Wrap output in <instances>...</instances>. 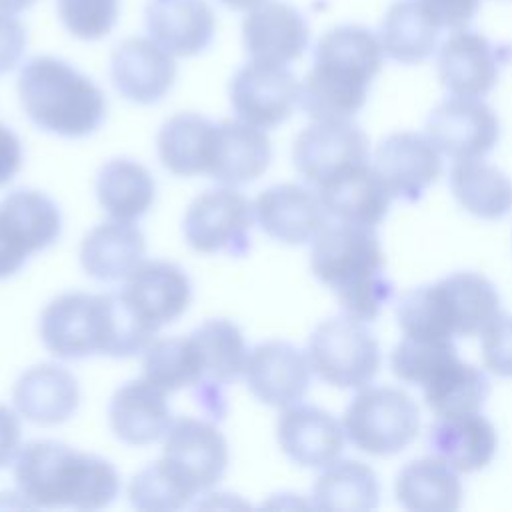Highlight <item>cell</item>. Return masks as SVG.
Masks as SVG:
<instances>
[{
  "instance_id": "4",
  "label": "cell",
  "mask_w": 512,
  "mask_h": 512,
  "mask_svg": "<svg viewBox=\"0 0 512 512\" xmlns=\"http://www.w3.org/2000/svg\"><path fill=\"white\" fill-rule=\"evenodd\" d=\"M310 268L334 292L344 314L358 320H374L390 298L384 252L374 228L328 224L312 242Z\"/></svg>"
},
{
  "instance_id": "10",
  "label": "cell",
  "mask_w": 512,
  "mask_h": 512,
  "mask_svg": "<svg viewBox=\"0 0 512 512\" xmlns=\"http://www.w3.org/2000/svg\"><path fill=\"white\" fill-rule=\"evenodd\" d=\"M62 216L52 198L38 190H12L0 200V280L14 276L30 254L52 246Z\"/></svg>"
},
{
  "instance_id": "48",
  "label": "cell",
  "mask_w": 512,
  "mask_h": 512,
  "mask_svg": "<svg viewBox=\"0 0 512 512\" xmlns=\"http://www.w3.org/2000/svg\"><path fill=\"white\" fill-rule=\"evenodd\" d=\"M216 2L234 12H248V10L264 4L266 0H216Z\"/></svg>"
},
{
  "instance_id": "25",
  "label": "cell",
  "mask_w": 512,
  "mask_h": 512,
  "mask_svg": "<svg viewBox=\"0 0 512 512\" xmlns=\"http://www.w3.org/2000/svg\"><path fill=\"white\" fill-rule=\"evenodd\" d=\"M16 412L40 426L66 422L80 404V388L72 372L58 364H36L20 374L12 388Z\"/></svg>"
},
{
  "instance_id": "18",
  "label": "cell",
  "mask_w": 512,
  "mask_h": 512,
  "mask_svg": "<svg viewBox=\"0 0 512 512\" xmlns=\"http://www.w3.org/2000/svg\"><path fill=\"white\" fill-rule=\"evenodd\" d=\"M176 60L150 36H130L110 56V78L116 92L142 106L160 102L176 82Z\"/></svg>"
},
{
  "instance_id": "32",
  "label": "cell",
  "mask_w": 512,
  "mask_h": 512,
  "mask_svg": "<svg viewBox=\"0 0 512 512\" xmlns=\"http://www.w3.org/2000/svg\"><path fill=\"white\" fill-rule=\"evenodd\" d=\"M216 122L194 112H180L164 122L158 132V156L176 176L208 174L216 140Z\"/></svg>"
},
{
  "instance_id": "7",
  "label": "cell",
  "mask_w": 512,
  "mask_h": 512,
  "mask_svg": "<svg viewBox=\"0 0 512 512\" xmlns=\"http://www.w3.org/2000/svg\"><path fill=\"white\" fill-rule=\"evenodd\" d=\"M344 434L362 452L390 456L404 450L418 434L416 402L392 386H364L344 412Z\"/></svg>"
},
{
  "instance_id": "13",
  "label": "cell",
  "mask_w": 512,
  "mask_h": 512,
  "mask_svg": "<svg viewBox=\"0 0 512 512\" xmlns=\"http://www.w3.org/2000/svg\"><path fill=\"white\" fill-rule=\"evenodd\" d=\"M428 140L442 156L458 160L484 158L500 138L494 110L474 96H450L436 104L426 120Z\"/></svg>"
},
{
  "instance_id": "36",
  "label": "cell",
  "mask_w": 512,
  "mask_h": 512,
  "mask_svg": "<svg viewBox=\"0 0 512 512\" xmlns=\"http://www.w3.org/2000/svg\"><path fill=\"white\" fill-rule=\"evenodd\" d=\"M378 498V478L360 460H334L322 468L312 486V506L328 512L374 510Z\"/></svg>"
},
{
  "instance_id": "31",
  "label": "cell",
  "mask_w": 512,
  "mask_h": 512,
  "mask_svg": "<svg viewBox=\"0 0 512 512\" xmlns=\"http://www.w3.org/2000/svg\"><path fill=\"white\" fill-rule=\"evenodd\" d=\"M394 494L402 508L412 512H452L462 504L458 472L438 456L408 462L396 476Z\"/></svg>"
},
{
  "instance_id": "26",
  "label": "cell",
  "mask_w": 512,
  "mask_h": 512,
  "mask_svg": "<svg viewBox=\"0 0 512 512\" xmlns=\"http://www.w3.org/2000/svg\"><path fill=\"white\" fill-rule=\"evenodd\" d=\"M108 420L114 436L132 446H146L164 438L174 422L166 392L148 378L130 380L114 392Z\"/></svg>"
},
{
  "instance_id": "33",
  "label": "cell",
  "mask_w": 512,
  "mask_h": 512,
  "mask_svg": "<svg viewBox=\"0 0 512 512\" xmlns=\"http://www.w3.org/2000/svg\"><path fill=\"white\" fill-rule=\"evenodd\" d=\"M440 28L420 0H396L380 24V44L388 58L400 64L428 60L438 44Z\"/></svg>"
},
{
  "instance_id": "29",
  "label": "cell",
  "mask_w": 512,
  "mask_h": 512,
  "mask_svg": "<svg viewBox=\"0 0 512 512\" xmlns=\"http://www.w3.org/2000/svg\"><path fill=\"white\" fill-rule=\"evenodd\" d=\"M316 192L330 218L366 228H376L394 200L370 162Z\"/></svg>"
},
{
  "instance_id": "47",
  "label": "cell",
  "mask_w": 512,
  "mask_h": 512,
  "mask_svg": "<svg viewBox=\"0 0 512 512\" xmlns=\"http://www.w3.org/2000/svg\"><path fill=\"white\" fill-rule=\"evenodd\" d=\"M34 4H36V0H0V12L16 16V14L32 8Z\"/></svg>"
},
{
  "instance_id": "20",
  "label": "cell",
  "mask_w": 512,
  "mask_h": 512,
  "mask_svg": "<svg viewBox=\"0 0 512 512\" xmlns=\"http://www.w3.org/2000/svg\"><path fill=\"white\" fill-rule=\"evenodd\" d=\"M426 134H388L374 152V170L384 180L392 198L418 200L440 176L442 160Z\"/></svg>"
},
{
  "instance_id": "1",
  "label": "cell",
  "mask_w": 512,
  "mask_h": 512,
  "mask_svg": "<svg viewBox=\"0 0 512 512\" xmlns=\"http://www.w3.org/2000/svg\"><path fill=\"white\" fill-rule=\"evenodd\" d=\"M40 338L56 358L78 360L136 356L146 352L154 334L134 318L120 292H66L42 310Z\"/></svg>"
},
{
  "instance_id": "9",
  "label": "cell",
  "mask_w": 512,
  "mask_h": 512,
  "mask_svg": "<svg viewBox=\"0 0 512 512\" xmlns=\"http://www.w3.org/2000/svg\"><path fill=\"white\" fill-rule=\"evenodd\" d=\"M254 204L234 186L210 188L198 194L184 216V238L202 254L228 252L244 256L250 250Z\"/></svg>"
},
{
  "instance_id": "37",
  "label": "cell",
  "mask_w": 512,
  "mask_h": 512,
  "mask_svg": "<svg viewBox=\"0 0 512 512\" xmlns=\"http://www.w3.org/2000/svg\"><path fill=\"white\" fill-rule=\"evenodd\" d=\"M422 394L436 418L460 416L480 412L490 394V384L480 368L456 356L422 386Z\"/></svg>"
},
{
  "instance_id": "22",
  "label": "cell",
  "mask_w": 512,
  "mask_h": 512,
  "mask_svg": "<svg viewBox=\"0 0 512 512\" xmlns=\"http://www.w3.org/2000/svg\"><path fill=\"white\" fill-rule=\"evenodd\" d=\"M308 40L306 18L280 0H266L248 10L242 20V46L250 60L288 66L304 54Z\"/></svg>"
},
{
  "instance_id": "35",
  "label": "cell",
  "mask_w": 512,
  "mask_h": 512,
  "mask_svg": "<svg viewBox=\"0 0 512 512\" xmlns=\"http://www.w3.org/2000/svg\"><path fill=\"white\" fill-rule=\"evenodd\" d=\"M450 190L466 212L482 220H498L512 208L510 178L482 158L454 162Z\"/></svg>"
},
{
  "instance_id": "42",
  "label": "cell",
  "mask_w": 512,
  "mask_h": 512,
  "mask_svg": "<svg viewBox=\"0 0 512 512\" xmlns=\"http://www.w3.org/2000/svg\"><path fill=\"white\" fill-rule=\"evenodd\" d=\"M484 366L502 378H512V316L500 314L482 332Z\"/></svg>"
},
{
  "instance_id": "6",
  "label": "cell",
  "mask_w": 512,
  "mask_h": 512,
  "mask_svg": "<svg viewBox=\"0 0 512 512\" xmlns=\"http://www.w3.org/2000/svg\"><path fill=\"white\" fill-rule=\"evenodd\" d=\"M18 96L40 130L64 138L90 136L106 118L104 92L56 56H34L20 68Z\"/></svg>"
},
{
  "instance_id": "24",
  "label": "cell",
  "mask_w": 512,
  "mask_h": 512,
  "mask_svg": "<svg viewBox=\"0 0 512 512\" xmlns=\"http://www.w3.org/2000/svg\"><path fill=\"white\" fill-rule=\"evenodd\" d=\"M144 22L154 42L182 58L204 52L216 32V14L206 0H148Z\"/></svg>"
},
{
  "instance_id": "40",
  "label": "cell",
  "mask_w": 512,
  "mask_h": 512,
  "mask_svg": "<svg viewBox=\"0 0 512 512\" xmlns=\"http://www.w3.org/2000/svg\"><path fill=\"white\" fill-rule=\"evenodd\" d=\"M456 356L458 352L452 340L404 336L392 350L390 366L402 382L422 388L444 364Z\"/></svg>"
},
{
  "instance_id": "41",
  "label": "cell",
  "mask_w": 512,
  "mask_h": 512,
  "mask_svg": "<svg viewBox=\"0 0 512 512\" xmlns=\"http://www.w3.org/2000/svg\"><path fill=\"white\" fill-rule=\"evenodd\" d=\"M62 26L80 40H100L112 32L120 14V0H56Z\"/></svg>"
},
{
  "instance_id": "43",
  "label": "cell",
  "mask_w": 512,
  "mask_h": 512,
  "mask_svg": "<svg viewBox=\"0 0 512 512\" xmlns=\"http://www.w3.org/2000/svg\"><path fill=\"white\" fill-rule=\"evenodd\" d=\"M428 16L436 22V26L448 28L452 32L468 28L474 20L482 0H420Z\"/></svg>"
},
{
  "instance_id": "21",
  "label": "cell",
  "mask_w": 512,
  "mask_h": 512,
  "mask_svg": "<svg viewBox=\"0 0 512 512\" xmlns=\"http://www.w3.org/2000/svg\"><path fill=\"white\" fill-rule=\"evenodd\" d=\"M254 216L270 238L290 246L314 242L330 218L318 192L298 184H274L260 192Z\"/></svg>"
},
{
  "instance_id": "17",
  "label": "cell",
  "mask_w": 512,
  "mask_h": 512,
  "mask_svg": "<svg viewBox=\"0 0 512 512\" xmlns=\"http://www.w3.org/2000/svg\"><path fill=\"white\" fill-rule=\"evenodd\" d=\"M200 350L202 380L194 390L198 404L212 416L226 414L224 388L236 382L246 368L248 346L238 324L226 318H212L192 330Z\"/></svg>"
},
{
  "instance_id": "38",
  "label": "cell",
  "mask_w": 512,
  "mask_h": 512,
  "mask_svg": "<svg viewBox=\"0 0 512 512\" xmlns=\"http://www.w3.org/2000/svg\"><path fill=\"white\" fill-rule=\"evenodd\" d=\"M144 378L166 394L182 388H198L202 364L198 344L190 334L152 340L144 354Z\"/></svg>"
},
{
  "instance_id": "15",
  "label": "cell",
  "mask_w": 512,
  "mask_h": 512,
  "mask_svg": "<svg viewBox=\"0 0 512 512\" xmlns=\"http://www.w3.org/2000/svg\"><path fill=\"white\" fill-rule=\"evenodd\" d=\"M162 460L196 492L216 486L228 468V442L206 420L182 416L164 434Z\"/></svg>"
},
{
  "instance_id": "44",
  "label": "cell",
  "mask_w": 512,
  "mask_h": 512,
  "mask_svg": "<svg viewBox=\"0 0 512 512\" xmlns=\"http://www.w3.org/2000/svg\"><path fill=\"white\" fill-rule=\"evenodd\" d=\"M28 46L26 26L14 16L0 12V76L12 72Z\"/></svg>"
},
{
  "instance_id": "39",
  "label": "cell",
  "mask_w": 512,
  "mask_h": 512,
  "mask_svg": "<svg viewBox=\"0 0 512 512\" xmlns=\"http://www.w3.org/2000/svg\"><path fill=\"white\" fill-rule=\"evenodd\" d=\"M198 494L162 460L142 468L128 486L130 504L138 510L168 512L190 506Z\"/></svg>"
},
{
  "instance_id": "5",
  "label": "cell",
  "mask_w": 512,
  "mask_h": 512,
  "mask_svg": "<svg viewBox=\"0 0 512 512\" xmlns=\"http://www.w3.org/2000/svg\"><path fill=\"white\" fill-rule=\"evenodd\" d=\"M500 314L494 284L478 272H454L434 284L412 288L400 296L396 308L404 336L432 340L482 336Z\"/></svg>"
},
{
  "instance_id": "8",
  "label": "cell",
  "mask_w": 512,
  "mask_h": 512,
  "mask_svg": "<svg viewBox=\"0 0 512 512\" xmlns=\"http://www.w3.org/2000/svg\"><path fill=\"white\" fill-rule=\"evenodd\" d=\"M312 372L336 388L360 390L380 368V348L364 320L350 314L320 322L308 338Z\"/></svg>"
},
{
  "instance_id": "23",
  "label": "cell",
  "mask_w": 512,
  "mask_h": 512,
  "mask_svg": "<svg viewBox=\"0 0 512 512\" xmlns=\"http://www.w3.org/2000/svg\"><path fill=\"white\" fill-rule=\"evenodd\" d=\"M276 438L294 464L324 468L342 454L346 434L330 412L308 404H292L278 416Z\"/></svg>"
},
{
  "instance_id": "11",
  "label": "cell",
  "mask_w": 512,
  "mask_h": 512,
  "mask_svg": "<svg viewBox=\"0 0 512 512\" xmlns=\"http://www.w3.org/2000/svg\"><path fill=\"white\" fill-rule=\"evenodd\" d=\"M298 174L316 190L368 164V138L352 120H314L292 148Z\"/></svg>"
},
{
  "instance_id": "3",
  "label": "cell",
  "mask_w": 512,
  "mask_h": 512,
  "mask_svg": "<svg viewBox=\"0 0 512 512\" xmlns=\"http://www.w3.org/2000/svg\"><path fill=\"white\" fill-rule=\"evenodd\" d=\"M14 480L20 496L36 508L98 510L120 492L118 472L108 460L56 440L24 444L16 454Z\"/></svg>"
},
{
  "instance_id": "34",
  "label": "cell",
  "mask_w": 512,
  "mask_h": 512,
  "mask_svg": "<svg viewBox=\"0 0 512 512\" xmlns=\"http://www.w3.org/2000/svg\"><path fill=\"white\" fill-rule=\"evenodd\" d=\"M96 196L112 220L136 222L152 208L156 184L142 164L114 158L98 172Z\"/></svg>"
},
{
  "instance_id": "30",
  "label": "cell",
  "mask_w": 512,
  "mask_h": 512,
  "mask_svg": "<svg viewBox=\"0 0 512 512\" xmlns=\"http://www.w3.org/2000/svg\"><path fill=\"white\" fill-rule=\"evenodd\" d=\"M146 238L132 222H104L92 228L80 246L84 272L102 282L126 280L144 260Z\"/></svg>"
},
{
  "instance_id": "27",
  "label": "cell",
  "mask_w": 512,
  "mask_h": 512,
  "mask_svg": "<svg viewBox=\"0 0 512 512\" xmlns=\"http://www.w3.org/2000/svg\"><path fill=\"white\" fill-rule=\"evenodd\" d=\"M272 160L270 140L262 128L242 120L216 126V140L208 176L224 186H244L260 178Z\"/></svg>"
},
{
  "instance_id": "46",
  "label": "cell",
  "mask_w": 512,
  "mask_h": 512,
  "mask_svg": "<svg viewBox=\"0 0 512 512\" xmlns=\"http://www.w3.org/2000/svg\"><path fill=\"white\" fill-rule=\"evenodd\" d=\"M20 450V422L18 416L0 404V468L10 464V460Z\"/></svg>"
},
{
  "instance_id": "12",
  "label": "cell",
  "mask_w": 512,
  "mask_h": 512,
  "mask_svg": "<svg viewBox=\"0 0 512 512\" xmlns=\"http://www.w3.org/2000/svg\"><path fill=\"white\" fill-rule=\"evenodd\" d=\"M228 96L238 120L270 130L300 104V82L284 64L250 60L232 76Z\"/></svg>"
},
{
  "instance_id": "28",
  "label": "cell",
  "mask_w": 512,
  "mask_h": 512,
  "mask_svg": "<svg viewBox=\"0 0 512 512\" xmlns=\"http://www.w3.org/2000/svg\"><path fill=\"white\" fill-rule=\"evenodd\" d=\"M434 456L442 458L458 474H470L486 468L498 448L494 424L480 412L436 418L430 430Z\"/></svg>"
},
{
  "instance_id": "45",
  "label": "cell",
  "mask_w": 512,
  "mask_h": 512,
  "mask_svg": "<svg viewBox=\"0 0 512 512\" xmlns=\"http://www.w3.org/2000/svg\"><path fill=\"white\" fill-rule=\"evenodd\" d=\"M22 164V142L4 124H0V186L8 184Z\"/></svg>"
},
{
  "instance_id": "16",
  "label": "cell",
  "mask_w": 512,
  "mask_h": 512,
  "mask_svg": "<svg viewBox=\"0 0 512 512\" xmlns=\"http://www.w3.org/2000/svg\"><path fill=\"white\" fill-rule=\"evenodd\" d=\"M512 48L472 30L452 32L438 50V78L454 96H486L498 82Z\"/></svg>"
},
{
  "instance_id": "2",
  "label": "cell",
  "mask_w": 512,
  "mask_h": 512,
  "mask_svg": "<svg viewBox=\"0 0 512 512\" xmlns=\"http://www.w3.org/2000/svg\"><path fill=\"white\" fill-rule=\"evenodd\" d=\"M380 38L358 24H340L320 36L312 68L300 84V106L312 120H352L384 64Z\"/></svg>"
},
{
  "instance_id": "14",
  "label": "cell",
  "mask_w": 512,
  "mask_h": 512,
  "mask_svg": "<svg viewBox=\"0 0 512 512\" xmlns=\"http://www.w3.org/2000/svg\"><path fill=\"white\" fill-rule=\"evenodd\" d=\"M134 318L152 334L184 314L192 300L186 272L166 260H142L118 290Z\"/></svg>"
},
{
  "instance_id": "19",
  "label": "cell",
  "mask_w": 512,
  "mask_h": 512,
  "mask_svg": "<svg viewBox=\"0 0 512 512\" xmlns=\"http://www.w3.org/2000/svg\"><path fill=\"white\" fill-rule=\"evenodd\" d=\"M310 374L308 356L284 340L256 344L248 352L244 368L250 392L260 402L274 408L298 404L308 392Z\"/></svg>"
}]
</instances>
